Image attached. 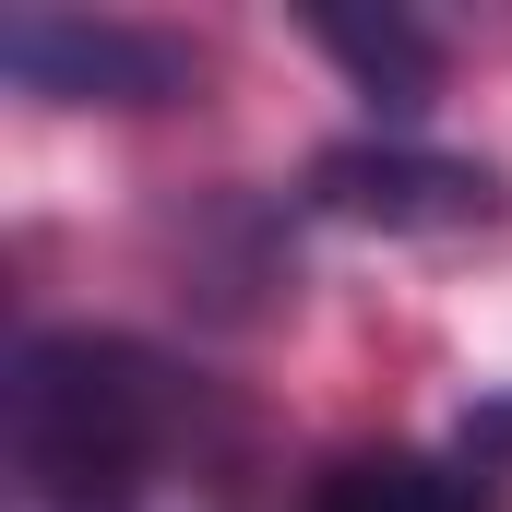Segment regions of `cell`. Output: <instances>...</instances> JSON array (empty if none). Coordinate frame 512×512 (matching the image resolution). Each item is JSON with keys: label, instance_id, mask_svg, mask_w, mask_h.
I'll return each instance as SVG.
<instances>
[{"label": "cell", "instance_id": "277c9868", "mask_svg": "<svg viewBox=\"0 0 512 512\" xmlns=\"http://www.w3.org/2000/svg\"><path fill=\"white\" fill-rule=\"evenodd\" d=\"M310 512H501V465L465 453H346L310 477Z\"/></svg>", "mask_w": 512, "mask_h": 512}, {"label": "cell", "instance_id": "5b68a950", "mask_svg": "<svg viewBox=\"0 0 512 512\" xmlns=\"http://www.w3.org/2000/svg\"><path fill=\"white\" fill-rule=\"evenodd\" d=\"M322 48H334L382 108H417V96H429V36H405V24H322Z\"/></svg>", "mask_w": 512, "mask_h": 512}, {"label": "cell", "instance_id": "7a4b0ae2", "mask_svg": "<svg viewBox=\"0 0 512 512\" xmlns=\"http://www.w3.org/2000/svg\"><path fill=\"white\" fill-rule=\"evenodd\" d=\"M0 60L24 96L60 108H167L191 96V48L155 24H84V12H0Z\"/></svg>", "mask_w": 512, "mask_h": 512}, {"label": "cell", "instance_id": "3957f363", "mask_svg": "<svg viewBox=\"0 0 512 512\" xmlns=\"http://www.w3.org/2000/svg\"><path fill=\"white\" fill-rule=\"evenodd\" d=\"M310 203L346 227H382V239H465L501 215V179L465 155H429V143H346L310 167Z\"/></svg>", "mask_w": 512, "mask_h": 512}, {"label": "cell", "instance_id": "6da1fadb", "mask_svg": "<svg viewBox=\"0 0 512 512\" xmlns=\"http://www.w3.org/2000/svg\"><path fill=\"white\" fill-rule=\"evenodd\" d=\"M191 429L179 358L131 334H36L0 382V465L24 512H131Z\"/></svg>", "mask_w": 512, "mask_h": 512}]
</instances>
